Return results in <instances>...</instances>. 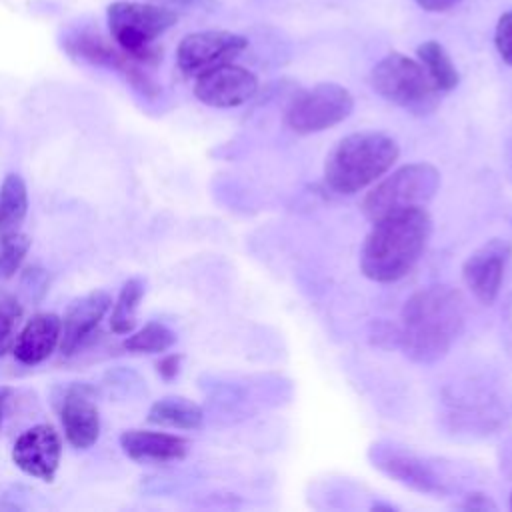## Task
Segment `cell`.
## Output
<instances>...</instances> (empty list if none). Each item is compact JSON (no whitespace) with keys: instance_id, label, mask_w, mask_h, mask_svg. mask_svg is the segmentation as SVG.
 <instances>
[{"instance_id":"1","label":"cell","mask_w":512,"mask_h":512,"mask_svg":"<svg viewBox=\"0 0 512 512\" xmlns=\"http://www.w3.org/2000/svg\"><path fill=\"white\" fill-rule=\"evenodd\" d=\"M466 320V302L460 290L448 284H432L414 292L402 312L398 346L418 364H432L446 356L460 336Z\"/></svg>"},{"instance_id":"2","label":"cell","mask_w":512,"mask_h":512,"mask_svg":"<svg viewBox=\"0 0 512 512\" xmlns=\"http://www.w3.org/2000/svg\"><path fill=\"white\" fill-rule=\"evenodd\" d=\"M372 224L360 250V270L374 282H396L422 258L432 234V218L422 206L392 212Z\"/></svg>"},{"instance_id":"3","label":"cell","mask_w":512,"mask_h":512,"mask_svg":"<svg viewBox=\"0 0 512 512\" xmlns=\"http://www.w3.org/2000/svg\"><path fill=\"white\" fill-rule=\"evenodd\" d=\"M398 154L396 140L384 132H352L328 152L324 182L336 194H356L380 180L394 166Z\"/></svg>"},{"instance_id":"4","label":"cell","mask_w":512,"mask_h":512,"mask_svg":"<svg viewBox=\"0 0 512 512\" xmlns=\"http://www.w3.org/2000/svg\"><path fill=\"white\" fill-rule=\"evenodd\" d=\"M108 30L120 50L138 62H156L154 42L176 24L178 14L156 2L118 0L106 10Z\"/></svg>"},{"instance_id":"5","label":"cell","mask_w":512,"mask_h":512,"mask_svg":"<svg viewBox=\"0 0 512 512\" xmlns=\"http://www.w3.org/2000/svg\"><path fill=\"white\" fill-rule=\"evenodd\" d=\"M440 188V172L428 162H412L376 180L360 202L362 214L376 222L392 212L426 206Z\"/></svg>"},{"instance_id":"6","label":"cell","mask_w":512,"mask_h":512,"mask_svg":"<svg viewBox=\"0 0 512 512\" xmlns=\"http://www.w3.org/2000/svg\"><path fill=\"white\" fill-rule=\"evenodd\" d=\"M372 88L388 102L424 116L438 106L440 92L424 66L400 52L386 54L370 72Z\"/></svg>"},{"instance_id":"7","label":"cell","mask_w":512,"mask_h":512,"mask_svg":"<svg viewBox=\"0 0 512 512\" xmlns=\"http://www.w3.org/2000/svg\"><path fill=\"white\" fill-rule=\"evenodd\" d=\"M352 110L354 98L348 88L336 82H320L300 90L288 102L284 122L296 134H316L340 124Z\"/></svg>"},{"instance_id":"8","label":"cell","mask_w":512,"mask_h":512,"mask_svg":"<svg viewBox=\"0 0 512 512\" xmlns=\"http://www.w3.org/2000/svg\"><path fill=\"white\" fill-rule=\"evenodd\" d=\"M368 460L376 470L414 492L446 496L450 490L444 474L430 460L422 458L406 446L388 440L372 442L368 448Z\"/></svg>"},{"instance_id":"9","label":"cell","mask_w":512,"mask_h":512,"mask_svg":"<svg viewBox=\"0 0 512 512\" xmlns=\"http://www.w3.org/2000/svg\"><path fill=\"white\" fill-rule=\"evenodd\" d=\"M248 46V40L230 30H202L184 36L176 48L178 68L186 76H200L220 64L232 62Z\"/></svg>"},{"instance_id":"10","label":"cell","mask_w":512,"mask_h":512,"mask_svg":"<svg viewBox=\"0 0 512 512\" xmlns=\"http://www.w3.org/2000/svg\"><path fill=\"white\" fill-rule=\"evenodd\" d=\"M64 48L70 56H74L78 60L90 62L94 66L118 70L126 78V82H130L144 96L152 98L158 94L156 82L138 66V60L128 56L118 46H112L98 34L78 32L64 42Z\"/></svg>"},{"instance_id":"11","label":"cell","mask_w":512,"mask_h":512,"mask_svg":"<svg viewBox=\"0 0 512 512\" xmlns=\"http://www.w3.org/2000/svg\"><path fill=\"white\" fill-rule=\"evenodd\" d=\"M512 256V246L504 238H492L478 246L462 264V280L474 298L492 304L502 288L504 270Z\"/></svg>"},{"instance_id":"12","label":"cell","mask_w":512,"mask_h":512,"mask_svg":"<svg viewBox=\"0 0 512 512\" xmlns=\"http://www.w3.org/2000/svg\"><path fill=\"white\" fill-rule=\"evenodd\" d=\"M258 90V78L248 68L232 62L220 64L194 82V96L212 108H234L248 102Z\"/></svg>"},{"instance_id":"13","label":"cell","mask_w":512,"mask_h":512,"mask_svg":"<svg viewBox=\"0 0 512 512\" xmlns=\"http://www.w3.org/2000/svg\"><path fill=\"white\" fill-rule=\"evenodd\" d=\"M62 456V440L50 424H36L22 432L12 448V462L28 476L52 482Z\"/></svg>"},{"instance_id":"14","label":"cell","mask_w":512,"mask_h":512,"mask_svg":"<svg viewBox=\"0 0 512 512\" xmlns=\"http://www.w3.org/2000/svg\"><path fill=\"white\" fill-rule=\"evenodd\" d=\"M60 418L64 434L74 448L86 450L100 436V414L90 396V388L84 384H72L66 388L60 400Z\"/></svg>"},{"instance_id":"15","label":"cell","mask_w":512,"mask_h":512,"mask_svg":"<svg viewBox=\"0 0 512 512\" xmlns=\"http://www.w3.org/2000/svg\"><path fill=\"white\" fill-rule=\"evenodd\" d=\"M112 298L104 290H94L70 304L60 328L62 354H74L98 328L100 320L108 312Z\"/></svg>"},{"instance_id":"16","label":"cell","mask_w":512,"mask_h":512,"mask_svg":"<svg viewBox=\"0 0 512 512\" xmlns=\"http://www.w3.org/2000/svg\"><path fill=\"white\" fill-rule=\"evenodd\" d=\"M120 446L134 462H176L188 454V440L174 434L150 430H126L120 434Z\"/></svg>"},{"instance_id":"17","label":"cell","mask_w":512,"mask_h":512,"mask_svg":"<svg viewBox=\"0 0 512 512\" xmlns=\"http://www.w3.org/2000/svg\"><path fill=\"white\" fill-rule=\"evenodd\" d=\"M62 320L54 312L32 316L14 342V356L22 364H40L60 344Z\"/></svg>"},{"instance_id":"18","label":"cell","mask_w":512,"mask_h":512,"mask_svg":"<svg viewBox=\"0 0 512 512\" xmlns=\"http://www.w3.org/2000/svg\"><path fill=\"white\" fill-rule=\"evenodd\" d=\"M202 420V408L182 396H164L156 400L148 410V422L180 430H196L202 426Z\"/></svg>"},{"instance_id":"19","label":"cell","mask_w":512,"mask_h":512,"mask_svg":"<svg viewBox=\"0 0 512 512\" xmlns=\"http://www.w3.org/2000/svg\"><path fill=\"white\" fill-rule=\"evenodd\" d=\"M28 212V190L20 174H6L0 186V236L20 230Z\"/></svg>"},{"instance_id":"20","label":"cell","mask_w":512,"mask_h":512,"mask_svg":"<svg viewBox=\"0 0 512 512\" xmlns=\"http://www.w3.org/2000/svg\"><path fill=\"white\" fill-rule=\"evenodd\" d=\"M416 56L438 92H448L456 88V84L460 82V74L442 44H438L436 40H426L416 48Z\"/></svg>"},{"instance_id":"21","label":"cell","mask_w":512,"mask_h":512,"mask_svg":"<svg viewBox=\"0 0 512 512\" xmlns=\"http://www.w3.org/2000/svg\"><path fill=\"white\" fill-rule=\"evenodd\" d=\"M144 296V282L140 278H130L122 284L118 300L110 316V328L116 334H128L136 326V308Z\"/></svg>"},{"instance_id":"22","label":"cell","mask_w":512,"mask_h":512,"mask_svg":"<svg viewBox=\"0 0 512 512\" xmlns=\"http://www.w3.org/2000/svg\"><path fill=\"white\" fill-rule=\"evenodd\" d=\"M176 334L162 322H148L144 328L126 338L124 348L130 352H166L174 346Z\"/></svg>"},{"instance_id":"23","label":"cell","mask_w":512,"mask_h":512,"mask_svg":"<svg viewBox=\"0 0 512 512\" xmlns=\"http://www.w3.org/2000/svg\"><path fill=\"white\" fill-rule=\"evenodd\" d=\"M22 318V306L14 294L0 290V358L14 348L18 336V324Z\"/></svg>"},{"instance_id":"24","label":"cell","mask_w":512,"mask_h":512,"mask_svg":"<svg viewBox=\"0 0 512 512\" xmlns=\"http://www.w3.org/2000/svg\"><path fill=\"white\" fill-rule=\"evenodd\" d=\"M28 248H30V238L20 230L0 236V280L14 276Z\"/></svg>"},{"instance_id":"25","label":"cell","mask_w":512,"mask_h":512,"mask_svg":"<svg viewBox=\"0 0 512 512\" xmlns=\"http://www.w3.org/2000/svg\"><path fill=\"white\" fill-rule=\"evenodd\" d=\"M494 44H496L500 58L512 66V10L504 12L498 18L496 32H494Z\"/></svg>"},{"instance_id":"26","label":"cell","mask_w":512,"mask_h":512,"mask_svg":"<svg viewBox=\"0 0 512 512\" xmlns=\"http://www.w3.org/2000/svg\"><path fill=\"white\" fill-rule=\"evenodd\" d=\"M154 2L174 10L176 14L180 10H184V12H210L218 4V0H154Z\"/></svg>"},{"instance_id":"27","label":"cell","mask_w":512,"mask_h":512,"mask_svg":"<svg viewBox=\"0 0 512 512\" xmlns=\"http://www.w3.org/2000/svg\"><path fill=\"white\" fill-rule=\"evenodd\" d=\"M462 508H464V510H482V512L498 510V506L494 504V500H492L488 494H484V492H472V494L464 496Z\"/></svg>"},{"instance_id":"28","label":"cell","mask_w":512,"mask_h":512,"mask_svg":"<svg viewBox=\"0 0 512 512\" xmlns=\"http://www.w3.org/2000/svg\"><path fill=\"white\" fill-rule=\"evenodd\" d=\"M182 354H166L156 362V370L164 380H172L180 372Z\"/></svg>"},{"instance_id":"29","label":"cell","mask_w":512,"mask_h":512,"mask_svg":"<svg viewBox=\"0 0 512 512\" xmlns=\"http://www.w3.org/2000/svg\"><path fill=\"white\" fill-rule=\"evenodd\" d=\"M426 12H446L456 6L460 0H414Z\"/></svg>"},{"instance_id":"30","label":"cell","mask_w":512,"mask_h":512,"mask_svg":"<svg viewBox=\"0 0 512 512\" xmlns=\"http://www.w3.org/2000/svg\"><path fill=\"white\" fill-rule=\"evenodd\" d=\"M10 396H12V388H8V386H0V428H2L4 412H6V406H8Z\"/></svg>"},{"instance_id":"31","label":"cell","mask_w":512,"mask_h":512,"mask_svg":"<svg viewBox=\"0 0 512 512\" xmlns=\"http://www.w3.org/2000/svg\"><path fill=\"white\" fill-rule=\"evenodd\" d=\"M510 510H512V494H510Z\"/></svg>"}]
</instances>
